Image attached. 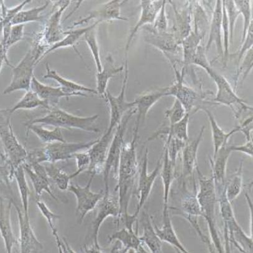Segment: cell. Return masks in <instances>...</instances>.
Listing matches in <instances>:
<instances>
[{"label": "cell", "mask_w": 253, "mask_h": 253, "mask_svg": "<svg viewBox=\"0 0 253 253\" xmlns=\"http://www.w3.org/2000/svg\"><path fill=\"white\" fill-rule=\"evenodd\" d=\"M138 134H133L131 142L124 143L120 156L119 171L117 175V185L115 191L119 192L120 216L119 220H124L128 216L127 208L131 199L132 191L138 172L136 142Z\"/></svg>", "instance_id": "cell-1"}, {"label": "cell", "mask_w": 253, "mask_h": 253, "mask_svg": "<svg viewBox=\"0 0 253 253\" xmlns=\"http://www.w3.org/2000/svg\"><path fill=\"white\" fill-rule=\"evenodd\" d=\"M198 174L199 189L196 193V197L201 205L203 218L208 224L211 242L218 253H223L217 226L215 220V209L218 203L215 181L213 176L206 178L202 175L198 167L196 168Z\"/></svg>", "instance_id": "cell-2"}, {"label": "cell", "mask_w": 253, "mask_h": 253, "mask_svg": "<svg viewBox=\"0 0 253 253\" xmlns=\"http://www.w3.org/2000/svg\"><path fill=\"white\" fill-rule=\"evenodd\" d=\"M99 115L89 117L77 116L55 106L52 107L45 116L30 120L26 125L44 124L51 125L54 128L76 129L92 133H98L100 130L96 127L95 123Z\"/></svg>", "instance_id": "cell-3"}, {"label": "cell", "mask_w": 253, "mask_h": 253, "mask_svg": "<svg viewBox=\"0 0 253 253\" xmlns=\"http://www.w3.org/2000/svg\"><path fill=\"white\" fill-rule=\"evenodd\" d=\"M11 115L8 109L1 110L0 138L4 152L1 158L10 166L14 173L17 168L26 162L28 152L19 143L14 133Z\"/></svg>", "instance_id": "cell-4"}, {"label": "cell", "mask_w": 253, "mask_h": 253, "mask_svg": "<svg viewBox=\"0 0 253 253\" xmlns=\"http://www.w3.org/2000/svg\"><path fill=\"white\" fill-rule=\"evenodd\" d=\"M98 141V139L78 143L56 142L46 144L44 148L28 152L26 162L33 161L40 163H55L56 161L69 160L74 158L76 153L89 150Z\"/></svg>", "instance_id": "cell-5"}, {"label": "cell", "mask_w": 253, "mask_h": 253, "mask_svg": "<svg viewBox=\"0 0 253 253\" xmlns=\"http://www.w3.org/2000/svg\"><path fill=\"white\" fill-rule=\"evenodd\" d=\"M45 51V48L35 43L19 64L12 67L13 77L9 85L4 89L3 95H9L16 91L24 90L26 92L31 90L34 69Z\"/></svg>", "instance_id": "cell-6"}, {"label": "cell", "mask_w": 253, "mask_h": 253, "mask_svg": "<svg viewBox=\"0 0 253 253\" xmlns=\"http://www.w3.org/2000/svg\"><path fill=\"white\" fill-rule=\"evenodd\" d=\"M136 113V107L127 112L123 117L121 122L118 125L117 131L113 136L112 143L108 149L107 160H106L103 172L105 187V193L110 192L109 177L111 173H113V177L117 178L120 156H121L123 146L125 143V132H126L130 119Z\"/></svg>", "instance_id": "cell-7"}, {"label": "cell", "mask_w": 253, "mask_h": 253, "mask_svg": "<svg viewBox=\"0 0 253 253\" xmlns=\"http://www.w3.org/2000/svg\"><path fill=\"white\" fill-rule=\"evenodd\" d=\"M173 69L176 80L172 86L168 87V96H173L179 101L190 114L192 111L196 112L201 110L206 93H200L184 84L185 71L184 67L180 71L177 68Z\"/></svg>", "instance_id": "cell-8"}, {"label": "cell", "mask_w": 253, "mask_h": 253, "mask_svg": "<svg viewBox=\"0 0 253 253\" xmlns=\"http://www.w3.org/2000/svg\"><path fill=\"white\" fill-rule=\"evenodd\" d=\"M148 34L145 41L149 45L161 51L169 61L172 68H177V65L182 64V48L177 43L172 32L157 33L151 27L144 28Z\"/></svg>", "instance_id": "cell-9"}, {"label": "cell", "mask_w": 253, "mask_h": 253, "mask_svg": "<svg viewBox=\"0 0 253 253\" xmlns=\"http://www.w3.org/2000/svg\"><path fill=\"white\" fill-rule=\"evenodd\" d=\"M129 67L128 61H127V55H125V64L124 79L123 81V85L120 95L114 96L107 91L105 98L108 101L110 106V124L107 130V132L113 133L114 130L117 128L118 125L121 122L123 117L127 112L135 108L134 101L127 102L125 99V94L127 88V80H128Z\"/></svg>", "instance_id": "cell-10"}, {"label": "cell", "mask_w": 253, "mask_h": 253, "mask_svg": "<svg viewBox=\"0 0 253 253\" xmlns=\"http://www.w3.org/2000/svg\"><path fill=\"white\" fill-rule=\"evenodd\" d=\"M205 71L213 79L214 83L217 87V93L213 102L219 104L228 106L235 114V106H240L243 112L253 111L252 106L248 105L246 101L240 98L236 93L235 89L231 87V84L225 77L221 75L218 72L211 66L207 67Z\"/></svg>", "instance_id": "cell-11"}, {"label": "cell", "mask_w": 253, "mask_h": 253, "mask_svg": "<svg viewBox=\"0 0 253 253\" xmlns=\"http://www.w3.org/2000/svg\"><path fill=\"white\" fill-rule=\"evenodd\" d=\"M95 175V173H91L86 186L83 187L79 185H70L67 190L74 194L76 197V216L77 222L79 224L83 223L86 214L93 210L104 197L105 192L103 190L97 193L91 190V184Z\"/></svg>", "instance_id": "cell-12"}, {"label": "cell", "mask_w": 253, "mask_h": 253, "mask_svg": "<svg viewBox=\"0 0 253 253\" xmlns=\"http://www.w3.org/2000/svg\"><path fill=\"white\" fill-rule=\"evenodd\" d=\"M71 1H60L57 4L58 9L53 11L47 20L42 36L38 38L37 43L43 48L48 49L52 45L61 42L67 35L66 31L62 30L61 18L64 11L71 4Z\"/></svg>", "instance_id": "cell-13"}, {"label": "cell", "mask_w": 253, "mask_h": 253, "mask_svg": "<svg viewBox=\"0 0 253 253\" xmlns=\"http://www.w3.org/2000/svg\"><path fill=\"white\" fill-rule=\"evenodd\" d=\"M97 211L92 222V240L93 247L95 249L102 252L98 243V235L101 225L106 219L109 216L117 217L120 216V204L119 199L112 196L109 193H105L104 197L98 204Z\"/></svg>", "instance_id": "cell-14"}, {"label": "cell", "mask_w": 253, "mask_h": 253, "mask_svg": "<svg viewBox=\"0 0 253 253\" xmlns=\"http://www.w3.org/2000/svg\"><path fill=\"white\" fill-rule=\"evenodd\" d=\"M148 150L146 149L143 159V163L141 166L139 170V177L138 182V192L139 196V203L133 216L135 218H138L141 209L145 204L149 195H150L153 185L158 176L160 173L161 167H162V160H159L156 168H154L153 172L148 173Z\"/></svg>", "instance_id": "cell-15"}, {"label": "cell", "mask_w": 253, "mask_h": 253, "mask_svg": "<svg viewBox=\"0 0 253 253\" xmlns=\"http://www.w3.org/2000/svg\"><path fill=\"white\" fill-rule=\"evenodd\" d=\"M126 1L112 0L102 4L97 9H94L89 13L88 16L78 21H76L71 27L72 29L76 26L84 25L91 20H96L97 22L103 21H112L113 20L127 21L128 19L123 16L121 14V8Z\"/></svg>", "instance_id": "cell-16"}, {"label": "cell", "mask_w": 253, "mask_h": 253, "mask_svg": "<svg viewBox=\"0 0 253 253\" xmlns=\"http://www.w3.org/2000/svg\"><path fill=\"white\" fill-rule=\"evenodd\" d=\"M12 203L18 213L19 219V244L22 253H37L43 249V245L36 238L30 221V217L26 216L25 212L17 205L15 201L11 199Z\"/></svg>", "instance_id": "cell-17"}, {"label": "cell", "mask_w": 253, "mask_h": 253, "mask_svg": "<svg viewBox=\"0 0 253 253\" xmlns=\"http://www.w3.org/2000/svg\"><path fill=\"white\" fill-rule=\"evenodd\" d=\"M115 134V133H114ZM113 133L106 132L101 138L88 150L90 157V164L88 169V172L100 175L104 170L108 149L112 143Z\"/></svg>", "instance_id": "cell-18"}, {"label": "cell", "mask_w": 253, "mask_h": 253, "mask_svg": "<svg viewBox=\"0 0 253 253\" xmlns=\"http://www.w3.org/2000/svg\"><path fill=\"white\" fill-rule=\"evenodd\" d=\"M171 4L175 14V22L172 32L180 45L183 41L192 32V5L191 1H188L182 9H178L174 2L168 1Z\"/></svg>", "instance_id": "cell-19"}, {"label": "cell", "mask_w": 253, "mask_h": 253, "mask_svg": "<svg viewBox=\"0 0 253 253\" xmlns=\"http://www.w3.org/2000/svg\"><path fill=\"white\" fill-rule=\"evenodd\" d=\"M163 1L164 0L162 1L161 0H158V1L142 0L140 1L141 15L138 22L131 30L129 37L127 38L126 47H125V55L127 54L130 45L139 29L143 27L144 25H151L153 26L154 25L156 17L162 8Z\"/></svg>", "instance_id": "cell-20"}, {"label": "cell", "mask_w": 253, "mask_h": 253, "mask_svg": "<svg viewBox=\"0 0 253 253\" xmlns=\"http://www.w3.org/2000/svg\"><path fill=\"white\" fill-rule=\"evenodd\" d=\"M168 87H166L149 91L139 96L134 101L136 105L135 107L136 108L137 118L133 133L138 134L141 122H144L149 110L156 102H158L161 98L168 96Z\"/></svg>", "instance_id": "cell-21"}, {"label": "cell", "mask_w": 253, "mask_h": 253, "mask_svg": "<svg viewBox=\"0 0 253 253\" xmlns=\"http://www.w3.org/2000/svg\"><path fill=\"white\" fill-rule=\"evenodd\" d=\"M231 152L230 146H224L213 156V159L210 158L217 195L225 190L226 167Z\"/></svg>", "instance_id": "cell-22"}, {"label": "cell", "mask_w": 253, "mask_h": 253, "mask_svg": "<svg viewBox=\"0 0 253 253\" xmlns=\"http://www.w3.org/2000/svg\"><path fill=\"white\" fill-rule=\"evenodd\" d=\"M205 126H202L198 136L195 140L188 141L182 151V176L184 178H194V170L197 166V153L203 138Z\"/></svg>", "instance_id": "cell-23"}, {"label": "cell", "mask_w": 253, "mask_h": 253, "mask_svg": "<svg viewBox=\"0 0 253 253\" xmlns=\"http://www.w3.org/2000/svg\"><path fill=\"white\" fill-rule=\"evenodd\" d=\"M13 203L11 199L1 198L0 202V231L3 238L7 253L12 252L17 240L14 237L11 223V209Z\"/></svg>", "instance_id": "cell-24"}, {"label": "cell", "mask_w": 253, "mask_h": 253, "mask_svg": "<svg viewBox=\"0 0 253 253\" xmlns=\"http://www.w3.org/2000/svg\"><path fill=\"white\" fill-rule=\"evenodd\" d=\"M222 1L217 0L216 1L215 8L212 13L211 25H210L209 36L208 42L206 45V51H209L212 44L215 43L218 55L221 59L223 58V47L222 44Z\"/></svg>", "instance_id": "cell-25"}, {"label": "cell", "mask_w": 253, "mask_h": 253, "mask_svg": "<svg viewBox=\"0 0 253 253\" xmlns=\"http://www.w3.org/2000/svg\"><path fill=\"white\" fill-rule=\"evenodd\" d=\"M184 193L182 195L181 199V209L175 208V211L180 212V214L189 221L190 225L194 228H198L199 226L198 219L199 216H203L201 205L197 199L196 194H193L187 191L185 187V182L183 185Z\"/></svg>", "instance_id": "cell-26"}, {"label": "cell", "mask_w": 253, "mask_h": 253, "mask_svg": "<svg viewBox=\"0 0 253 253\" xmlns=\"http://www.w3.org/2000/svg\"><path fill=\"white\" fill-rule=\"evenodd\" d=\"M31 90L37 94L39 97L42 100L46 101L50 108L57 106L61 98L77 96L75 94L66 92L61 87L45 85L39 81L35 76L31 82Z\"/></svg>", "instance_id": "cell-27"}, {"label": "cell", "mask_w": 253, "mask_h": 253, "mask_svg": "<svg viewBox=\"0 0 253 253\" xmlns=\"http://www.w3.org/2000/svg\"><path fill=\"white\" fill-rule=\"evenodd\" d=\"M163 225L162 228H159L158 226L153 220L154 230H155L156 233L160 239L163 242L168 243L169 244L173 246V247L179 251V252L189 253L185 249L184 245L180 242L176 233L175 232L174 229L173 228L170 217L169 208H163Z\"/></svg>", "instance_id": "cell-28"}, {"label": "cell", "mask_w": 253, "mask_h": 253, "mask_svg": "<svg viewBox=\"0 0 253 253\" xmlns=\"http://www.w3.org/2000/svg\"><path fill=\"white\" fill-rule=\"evenodd\" d=\"M137 231H134L133 229L130 230L124 227L110 236L108 240L110 242L117 241L121 243L124 253H127L129 250H133L136 253H147Z\"/></svg>", "instance_id": "cell-29"}, {"label": "cell", "mask_w": 253, "mask_h": 253, "mask_svg": "<svg viewBox=\"0 0 253 253\" xmlns=\"http://www.w3.org/2000/svg\"><path fill=\"white\" fill-rule=\"evenodd\" d=\"M201 110L207 115L211 124L214 149L213 156H215L221 148L227 146L228 140L233 134L240 132V127L238 125L231 131L226 132L219 126L213 113L211 110L206 107L202 108Z\"/></svg>", "instance_id": "cell-30"}, {"label": "cell", "mask_w": 253, "mask_h": 253, "mask_svg": "<svg viewBox=\"0 0 253 253\" xmlns=\"http://www.w3.org/2000/svg\"><path fill=\"white\" fill-rule=\"evenodd\" d=\"M45 69H46V74L44 76V79H50L57 81L59 84L60 87H61L67 93L75 94L77 96H84V97L87 96L85 94L86 93L98 95L97 91L95 89L88 88L63 78L58 74L56 71L50 69L48 63L45 66Z\"/></svg>", "instance_id": "cell-31"}, {"label": "cell", "mask_w": 253, "mask_h": 253, "mask_svg": "<svg viewBox=\"0 0 253 253\" xmlns=\"http://www.w3.org/2000/svg\"><path fill=\"white\" fill-rule=\"evenodd\" d=\"M141 223L143 228V235L139 237L141 242L147 246L151 253H163V242L158 237L154 230L153 219L145 211L143 213Z\"/></svg>", "instance_id": "cell-32"}, {"label": "cell", "mask_w": 253, "mask_h": 253, "mask_svg": "<svg viewBox=\"0 0 253 253\" xmlns=\"http://www.w3.org/2000/svg\"><path fill=\"white\" fill-rule=\"evenodd\" d=\"M124 66H116L113 57L111 55H108L105 58L102 71L96 72V91L98 95L105 98L108 81L117 74L124 71Z\"/></svg>", "instance_id": "cell-33"}, {"label": "cell", "mask_w": 253, "mask_h": 253, "mask_svg": "<svg viewBox=\"0 0 253 253\" xmlns=\"http://www.w3.org/2000/svg\"><path fill=\"white\" fill-rule=\"evenodd\" d=\"M160 173L164 186V208H169V198L173 180L176 175V165L173 164L170 160L166 147L164 148V156Z\"/></svg>", "instance_id": "cell-34"}, {"label": "cell", "mask_w": 253, "mask_h": 253, "mask_svg": "<svg viewBox=\"0 0 253 253\" xmlns=\"http://www.w3.org/2000/svg\"><path fill=\"white\" fill-rule=\"evenodd\" d=\"M99 22L95 21V23L92 24V25L88 26V27L79 28L77 29V30H72L71 31H66L67 35L66 36V37H65L63 40H61V42L55 43V44L52 45V47H50L49 49L45 51L42 57H41L40 59L39 60L38 64L40 63L41 61H42V59H44L45 56H47V55L49 54V53L54 51L55 50L60 49V48H64L73 47L74 49L76 50V52L78 53V54L82 58V56L80 53H79L78 51L76 49L75 45L77 44V42H79V40H80L81 38L83 37V36L85 35L88 31L91 30V29L96 27V26L99 25Z\"/></svg>", "instance_id": "cell-35"}, {"label": "cell", "mask_w": 253, "mask_h": 253, "mask_svg": "<svg viewBox=\"0 0 253 253\" xmlns=\"http://www.w3.org/2000/svg\"><path fill=\"white\" fill-rule=\"evenodd\" d=\"M189 119L190 114L187 113L185 116L176 124L169 125L168 127H163V129L158 130L153 136L148 139V141H152V140L158 138L161 136H165L174 137L180 141L187 142L189 141V134H188V125H189Z\"/></svg>", "instance_id": "cell-36"}, {"label": "cell", "mask_w": 253, "mask_h": 253, "mask_svg": "<svg viewBox=\"0 0 253 253\" xmlns=\"http://www.w3.org/2000/svg\"><path fill=\"white\" fill-rule=\"evenodd\" d=\"M204 38V36L192 31L189 36L183 41L181 45L182 64L185 70L193 65V61L196 56L197 48L201 45L202 40Z\"/></svg>", "instance_id": "cell-37"}, {"label": "cell", "mask_w": 253, "mask_h": 253, "mask_svg": "<svg viewBox=\"0 0 253 253\" xmlns=\"http://www.w3.org/2000/svg\"><path fill=\"white\" fill-rule=\"evenodd\" d=\"M40 107L46 108L48 110H50L51 108L46 101L42 100L39 97L37 94L32 90H30L26 91L23 97L13 107L8 108V111L11 114H13L14 112L18 110L35 109Z\"/></svg>", "instance_id": "cell-38"}, {"label": "cell", "mask_w": 253, "mask_h": 253, "mask_svg": "<svg viewBox=\"0 0 253 253\" xmlns=\"http://www.w3.org/2000/svg\"><path fill=\"white\" fill-rule=\"evenodd\" d=\"M26 127L27 128L26 134H28L29 131H32L42 143L49 144L56 142H66L62 134L61 129L58 127L49 130L40 124L26 125Z\"/></svg>", "instance_id": "cell-39"}, {"label": "cell", "mask_w": 253, "mask_h": 253, "mask_svg": "<svg viewBox=\"0 0 253 253\" xmlns=\"http://www.w3.org/2000/svg\"><path fill=\"white\" fill-rule=\"evenodd\" d=\"M36 204H37L38 208L40 209L42 215L44 216L45 220H47L48 224H49L50 230H52V235L54 236L55 242H56L58 250H59V252H69V249H67V248L69 247L68 245H67V247H65L64 245H62L59 236L58 235L57 230L55 226V220H57V219L61 218V216L58 215V214L53 213L49 208V207H48L46 204L43 201H40V200L38 199L37 201H36Z\"/></svg>", "instance_id": "cell-40"}, {"label": "cell", "mask_w": 253, "mask_h": 253, "mask_svg": "<svg viewBox=\"0 0 253 253\" xmlns=\"http://www.w3.org/2000/svg\"><path fill=\"white\" fill-rule=\"evenodd\" d=\"M23 165L24 168H25L26 173H27L31 182H32L36 197H38V200L42 196V192L45 191L47 192L53 199H54L55 201H57L58 200L57 198L55 197L51 189H50L49 180L45 179V178L38 175L28 163H24Z\"/></svg>", "instance_id": "cell-41"}, {"label": "cell", "mask_w": 253, "mask_h": 253, "mask_svg": "<svg viewBox=\"0 0 253 253\" xmlns=\"http://www.w3.org/2000/svg\"><path fill=\"white\" fill-rule=\"evenodd\" d=\"M243 160L241 161L239 168L237 172L231 176L230 179L225 184L226 197L229 201H235L242 193L243 189Z\"/></svg>", "instance_id": "cell-42"}, {"label": "cell", "mask_w": 253, "mask_h": 253, "mask_svg": "<svg viewBox=\"0 0 253 253\" xmlns=\"http://www.w3.org/2000/svg\"><path fill=\"white\" fill-rule=\"evenodd\" d=\"M191 5L194 20V30L193 31L205 37L209 25L208 16L200 1H192Z\"/></svg>", "instance_id": "cell-43"}, {"label": "cell", "mask_w": 253, "mask_h": 253, "mask_svg": "<svg viewBox=\"0 0 253 253\" xmlns=\"http://www.w3.org/2000/svg\"><path fill=\"white\" fill-rule=\"evenodd\" d=\"M25 170L21 165L16 168L14 172V178L18 185L19 195H20L21 203L26 216H29V197L30 190L26 181Z\"/></svg>", "instance_id": "cell-44"}, {"label": "cell", "mask_w": 253, "mask_h": 253, "mask_svg": "<svg viewBox=\"0 0 253 253\" xmlns=\"http://www.w3.org/2000/svg\"><path fill=\"white\" fill-rule=\"evenodd\" d=\"M50 3V1L45 2L42 6L34 8L28 10H22L17 14L15 18L12 21L11 25H25L26 23L40 21L42 17L40 14L47 8Z\"/></svg>", "instance_id": "cell-45"}, {"label": "cell", "mask_w": 253, "mask_h": 253, "mask_svg": "<svg viewBox=\"0 0 253 253\" xmlns=\"http://www.w3.org/2000/svg\"><path fill=\"white\" fill-rule=\"evenodd\" d=\"M45 169L49 178H51L59 189L62 191L68 190L70 180L73 178L72 175H67L61 168L55 167L54 163H49V165L45 167Z\"/></svg>", "instance_id": "cell-46"}, {"label": "cell", "mask_w": 253, "mask_h": 253, "mask_svg": "<svg viewBox=\"0 0 253 253\" xmlns=\"http://www.w3.org/2000/svg\"><path fill=\"white\" fill-rule=\"evenodd\" d=\"M96 28L91 29L84 35L86 43L88 46L95 61L96 71L100 72L102 69V61L100 59V50L98 47L97 38H96Z\"/></svg>", "instance_id": "cell-47"}, {"label": "cell", "mask_w": 253, "mask_h": 253, "mask_svg": "<svg viewBox=\"0 0 253 253\" xmlns=\"http://www.w3.org/2000/svg\"><path fill=\"white\" fill-rule=\"evenodd\" d=\"M234 3L240 13L242 14L243 21H244V23H243L242 43L245 39L247 31L250 28L251 24L253 22L252 18V13L251 1L249 0H236V1H234Z\"/></svg>", "instance_id": "cell-48"}, {"label": "cell", "mask_w": 253, "mask_h": 253, "mask_svg": "<svg viewBox=\"0 0 253 253\" xmlns=\"http://www.w3.org/2000/svg\"><path fill=\"white\" fill-rule=\"evenodd\" d=\"M31 0H26L22 3L18 4V6L14 7L13 8L9 9L7 8L4 1H1V29L4 26L11 25L12 21L15 18V16L19 12L22 11L23 8L26 4L30 3ZM12 26V25H11Z\"/></svg>", "instance_id": "cell-49"}, {"label": "cell", "mask_w": 253, "mask_h": 253, "mask_svg": "<svg viewBox=\"0 0 253 253\" xmlns=\"http://www.w3.org/2000/svg\"><path fill=\"white\" fill-rule=\"evenodd\" d=\"M253 48L248 50L245 53L242 61L238 65L237 74L235 77V89L237 88L238 80H239L241 75L243 76V81H244L247 78L248 74L253 69Z\"/></svg>", "instance_id": "cell-50"}, {"label": "cell", "mask_w": 253, "mask_h": 253, "mask_svg": "<svg viewBox=\"0 0 253 253\" xmlns=\"http://www.w3.org/2000/svg\"><path fill=\"white\" fill-rule=\"evenodd\" d=\"M224 6L226 9V14L229 24V30H230V43H233V34H234L235 26L237 19L240 13L235 6L234 1L233 0H223Z\"/></svg>", "instance_id": "cell-51"}, {"label": "cell", "mask_w": 253, "mask_h": 253, "mask_svg": "<svg viewBox=\"0 0 253 253\" xmlns=\"http://www.w3.org/2000/svg\"><path fill=\"white\" fill-rule=\"evenodd\" d=\"M187 113L182 103L175 99L172 107L166 110L165 114L166 118L169 121V125H172L181 120Z\"/></svg>", "instance_id": "cell-52"}, {"label": "cell", "mask_w": 253, "mask_h": 253, "mask_svg": "<svg viewBox=\"0 0 253 253\" xmlns=\"http://www.w3.org/2000/svg\"><path fill=\"white\" fill-rule=\"evenodd\" d=\"M167 2L166 0H164L162 8H161L160 13L156 17L154 25L151 27L152 30L155 31V32L162 33L168 31V20L166 9Z\"/></svg>", "instance_id": "cell-53"}, {"label": "cell", "mask_w": 253, "mask_h": 253, "mask_svg": "<svg viewBox=\"0 0 253 253\" xmlns=\"http://www.w3.org/2000/svg\"><path fill=\"white\" fill-rule=\"evenodd\" d=\"M74 158L76 160L77 170L76 172L72 174L73 178L81 174L84 171L88 170L90 164V155L87 151L76 153L74 155Z\"/></svg>", "instance_id": "cell-54"}, {"label": "cell", "mask_w": 253, "mask_h": 253, "mask_svg": "<svg viewBox=\"0 0 253 253\" xmlns=\"http://www.w3.org/2000/svg\"><path fill=\"white\" fill-rule=\"evenodd\" d=\"M253 22L251 24L249 29L247 31V36H246L245 39L242 43L243 45L241 48L239 52V56H238V64L240 63L245 53L250 50L251 48H253Z\"/></svg>", "instance_id": "cell-55"}, {"label": "cell", "mask_w": 253, "mask_h": 253, "mask_svg": "<svg viewBox=\"0 0 253 253\" xmlns=\"http://www.w3.org/2000/svg\"><path fill=\"white\" fill-rule=\"evenodd\" d=\"M231 151L232 152H238L246 154L250 157L253 156V139L250 141H247L246 143L240 146H230Z\"/></svg>", "instance_id": "cell-56"}]
</instances>
